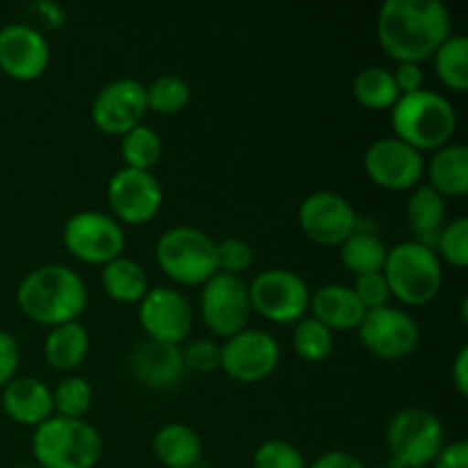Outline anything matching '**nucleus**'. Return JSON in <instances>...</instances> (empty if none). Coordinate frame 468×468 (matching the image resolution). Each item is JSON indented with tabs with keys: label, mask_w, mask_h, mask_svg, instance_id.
I'll use <instances>...</instances> for the list:
<instances>
[{
	"label": "nucleus",
	"mask_w": 468,
	"mask_h": 468,
	"mask_svg": "<svg viewBox=\"0 0 468 468\" xmlns=\"http://www.w3.org/2000/svg\"><path fill=\"white\" fill-rule=\"evenodd\" d=\"M297 219L304 236L324 247H341L359 227V215L352 201L332 190L304 197Z\"/></svg>",
	"instance_id": "9b49d317"
},
{
	"label": "nucleus",
	"mask_w": 468,
	"mask_h": 468,
	"mask_svg": "<svg viewBox=\"0 0 468 468\" xmlns=\"http://www.w3.org/2000/svg\"><path fill=\"white\" fill-rule=\"evenodd\" d=\"M387 443L393 466L430 468L446 443V430L439 416L430 410L407 407L388 420Z\"/></svg>",
	"instance_id": "0eeeda50"
},
{
	"label": "nucleus",
	"mask_w": 468,
	"mask_h": 468,
	"mask_svg": "<svg viewBox=\"0 0 468 468\" xmlns=\"http://www.w3.org/2000/svg\"><path fill=\"white\" fill-rule=\"evenodd\" d=\"M352 291H355L356 300L364 304L366 311L387 306L388 300H391V288H388L384 272L359 274V277L355 279V283H352Z\"/></svg>",
	"instance_id": "e433bc0d"
},
{
	"label": "nucleus",
	"mask_w": 468,
	"mask_h": 468,
	"mask_svg": "<svg viewBox=\"0 0 468 468\" xmlns=\"http://www.w3.org/2000/svg\"><path fill=\"white\" fill-rule=\"evenodd\" d=\"M18 364H21V350L12 334L0 332V388L16 378Z\"/></svg>",
	"instance_id": "ea45409f"
},
{
	"label": "nucleus",
	"mask_w": 468,
	"mask_h": 468,
	"mask_svg": "<svg viewBox=\"0 0 468 468\" xmlns=\"http://www.w3.org/2000/svg\"><path fill=\"white\" fill-rule=\"evenodd\" d=\"M391 126L396 137L423 151H437L448 144L457 131V110L443 94L419 90L402 94L391 108Z\"/></svg>",
	"instance_id": "7ed1b4c3"
},
{
	"label": "nucleus",
	"mask_w": 468,
	"mask_h": 468,
	"mask_svg": "<svg viewBox=\"0 0 468 468\" xmlns=\"http://www.w3.org/2000/svg\"><path fill=\"white\" fill-rule=\"evenodd\" d=\"M352 94L364 108L384 110L393 108L396 101L400 99L393 73L384 67H366L352 80Z\"/></svg>",
	"instance_id": "cd10ccee"
},
{
	"label": "nucleus",
	"mask_w": 468,
	"mask_h": 468,
	"mask_svg": "<svg viewBox=\"0 0 468 468\" xmlns=\"http://www.w3.org/2000/svg\"><path fill=\"white\" fill-rule=\"evenodd\" d=\"M160 155H163V140L151 126L140 123L122 135V158L126 167L151 172Z\"/></svg>",
	"instance_id": "c756f323"
},
{
	"label": "nucleus",
	"mask_w": 468,
	"mask_h": 468,
	"mask_svg": "<svg viewBox=\"0 0 468 468\" xmlns=\"http://www.w3.org/2000/svg\"><path fill=\"white\" fill-rule=\"evenodd\" d=\"M393 73V82H396L398 91L402 94H414V91L423 90L425 82V73L423 67L416 62H398L396 71Z\"/></svg>",
	"instance_id": "a19ab883"
},
{
	"label": "nucleus",
	"mask_w": 468,
	"mask_h": 468,
	"mask_svg": "<svg viewBox=\"0 0 468 468\" xmlns=\"http://www.w3.org/2000/svg\"><path fill=\"white\" fill-rule=\"evenodd\" d=\"M195 468H204V466H195Z\"/></svg>",
	"instance_id": "49530a36"
},
{
	"label": "nucleus",
	"mask_w": 468,
	"mask_h": 468,
	"mask_svg": "<svg viewBox=\"0 0 468 468\" xmlns=\"http://www.w3.org/2000/svg\"><path fill=\"white\" fill-rule=\"evenodd\" d=\"M16 468H41V466H37V464H23V466H16Z\"/></svg>",
	"instance_id": "a18cd8bd"
},
{
	"label": "nucleus",
	"mask_w": 468,
	"mask_h": 468,
	"mask_svg": "<svg viewBox=\"0 0 468 468\" xmlns=\"http://www.w3.org/2000/svg\"><path fill=\"white\" fill-rule=\"evenodd\" d=\"M215 261H218V272L242 277V272L254 263V250L242 238H224L215 242Z\"/></svg>",
	"instance_id": "f704fd0d"
},
{
	"label": "nucleus",
	"mask_w": 468,
	"mask_h": 468,
	"mask_svg": "<svg viewBox=\"0 0 468 468\" xmlns=\"http://www.w3.org/2000/svg\"><path fill=\"white\" fill-rule=\"evenodd\" d=\"M154 452L167 468H195L199 466L204 446L190 425L165 423L154 437Z\"/></svg>",
	"instance_id": "b1692460"
},
{
	"label": "nucleus",
	"mask_w": 468,
	"mask_h": 468,
	"mask_svg": "<svg viewBox=\"0 0 468 468\" xmlns=\"http://www.w3.org/2000/svg\"><path fill=\"white\" fill-rule=\"evenodd\" d=\"M251 464L254 468H306L304 455L283 439H268L261 443Z\"/></svg>",
	"instance_id": "c9c22d12"
},
{
	"label": "nucleus",
	"mask_w": 468,
	"mask_h": 468,
	"mask_svg": "<svg viewBox=\"0 0 468 468\" xmlns=\"http://www.w3.org/2000/svg\"><path fill=\"white\" fill-rule=\"evenodd\" d=\"M32 455L41 468H94L103 457V439L85 419L53 414L35 428Z\"/></svg>",
	"instance_id": "20e7f679"
},
{
	"label": "nucleus",
	"mask_w": 468,
	"mask_h": 468,
	"mask_svg": "<svg viewBox=\"0 0 468 468\" xmlns=\"http://www.w3.org/2000/svg\"><path fill=\"white\" fill-rule=\"evenodd\" d=\"M452 382H455L457 391L462 396L468 393V347L462 346L460 352H457L455 361H452Z\"/></svg>",
	"instance_id": "c03bdc74"
},
{
	"label": "nucleus",
	"mask_w": 468,
	"mask_h": 468,
	"mask_svg": "<svg viewBox=\"0 0 468 468\" xmlns=\"http://www.w3.org/2000/svg\"><path fill=\"white\" fill-rule=\"evenodd\" d=\"M183 352V364L186 370H197V373H213L215 368H219V346L210 338H197L190 341L186 347H181Z\"/></svg>",
	"instance_id": "4c0bfd02"
},
{
	"label": "nucleus",
	"mask_w": 468,
	"mask_h": 468,
	"mask_svg": "<svg viewBox=\"0 0 468 468\" xmlns=\"http://www.w3.org/2000/svg\"><path fill=\"white\" fill-rule=\"evenodd\" d=\"M282 361V346L263 329H240L219 346V368L231 379L254 384L270 378Z\"/></svg>",
	"instance_id": "9d476101"
},
{
	"label": "nucleus",
	"mask_w": 468,
	"mask_h": 468,
	"mask_svg": "<svg viewBox=\"0 0 468 468\" xmlns=\"http://www.w3.org/2000/svg\"><path fill=\"white\" fill-rule=\"evenodd\" d=\"M292 347L304 361L318 364L324 361L334 350V332H329L323 323H318L311 315H304L295 323L292 332Z\"/></svg>",
	"instance_id": "2f4dec72"
},
{
	"label": "nucleus",
	"mask_w": 468,
	"mask_h": 468,
	"mask_svg": "<svg viewBox=\"0 0 468 468\" xmlns=\"http://www.w3.org/2000/svg\"><path fill=\"white\" fill-rule=\"evenodd\" d=\"M108 204L117 222L146 224L163 206V186L154 172L122 167L108 181Z\"/></svg>",
	"instance_id": "dca6fc26"
},
{
	"label": "nucleus",
	"mask_w": 468,
	"mask_h": 468,
	"mask_svg": "<svg viewBox=\"0 0 468 468\" xmlns=\"http://www.w3.org/2000/svg\"><path fill=\"white\" fill-rule=\"evenodd\" d=\"M387 251L388 247L384 245L378 233L356 227V231L341 245V261L350 272L359 277V274L382 272Z\"/></svg>",
	"instance_id": "bb28decb"
},
{
	"label": "nucleus",
	"mask_w": 468,
	"mask_h": 468,
	"mask_svg": "<svg viewBox=\"0 0 468 468\" xmlns=\"http://www.w3.org/2000/svg\"><path fill=\"white\" fill-rule=\"evenodd\" d=\"M94 402L91 384L80 375H67L53 391V411L64 419H85Z\"/></svg>",
	"instance_id": "473e14b6"
},
{
	"label": "nucleus",
	"mask_w": 468,
	"mask_h": 468,
	"mask_svg": "<svg viewBox=\"0 0 468 468\" xmlns=\"http://www.w3.org/2000/svg\"><path fill=\"white\" fill-rule=\"evenodd\" d=\"M311 318L323 323L329 332H352L359 329L366 309L356 300L352 286L343 283H324L318 291L311 292L309 300Z\"/></svg>",
	"instance_id": "aec40b11"
},
{
	"label": "nucleus",
	"mask_w": 468,
	"mask_h": 468,
	"mask_svg": "<svg viewBox=\"0 0 468 468\" xmlns=\"http://www.w3.org/2000/svg\"><path fill=\"white\" fill-rule=\"evenodd\" d=\"M382 272L391 288V297L410 306L432 302L443 283V265L437 251L414 240L393 245L387 251Z\"/></svg>",
	"instance_id": "39448f33"
},
{
	"label": "nucleus",
	"mask_w": 468,
	"mask_h": 468,
	"mask_svg": "<svg viewBox=\"0 0 468 468\" xmlns=\"http://www.w3.org/2000/svg\"><path fill=\"white\" fill-rule=\"evenodd\" d=\"M44 355L55 370L71 373L90 355V332L78 320L50 327L44 343Z\"/></svg>",
	"instance_id": "393cba45"
},
{
	"label": "nucleus",
	"mask_w": 468,
	"mask_h": 468,
	"mask_svg": "<svg viewBox=\"0 0 468 468\" xmlns=\"http://www.w3.org/2000/svg\"><path fill=\"white\" fill-rule=\"evenodd\" d=\"M428 169V186L441 197H462L468 192V149L462 142H448L432 154Z\"/></svg>",
	"instance_id": "4be33fe9"
},
{
	"label": "nucleus",
	"mask_w": 468,
	"mask_h": 468,
	"mask_svg": "<svg viewBox=\"0 0 468 468\" xmlns=\"http://www.w3.org/2000/svg\"><path fill=\"white\" fill-rule=\"evenodd\" d=\"M155 259L169 279L186 286H204L218 272L215 240L190 224L167 229L155 242Z\"/></svg>",
	"instance_id": "423d86ee"
},
{
	"label": "nucleus",
	"mask_w": 468,
	"mask_h": 468,
	"mask_svg": "<svg viewBox=\"0 0 468 468\" xmlns=\"http://www.w3.org/2000/svg\"><path fill=\"white\" fill-rule=\"evenodd\" d=\"M101 283L112 300L123 302V304H137L149 291L144 268L135 259H128L123 254L103 265Z\"/></svg>",
	"instance_id": "a878e982"
},
{
	"label": "nucleus",
	"mask_w": 468,
	"mask_h": 468,
	"mask_svg": "<svg viewBox=\"0 0 468 468\" xmlns=\"http://www.w3.org/2000/svg\"><path fill=\"white\" fill-rule=\"evenodd\" d=\"M137 304H140L137 318L144 327L146 338L178 346L190 336L192 306L176 288H149Z\"/></svg>",
	"instance_id": "f3484780"
},
{
	"label": "nucleus",
	"mask_w": 468,
	"mask_h": 468,
	"mask_svg": "<svg viewBox=\"0 0 468 468\" xmlns=\"http://www.w3.org/2000/svg\"><path fill=\"white\" fill-rule=\"evenodd\" d=\"M87 297L85 279L62 263H46L30 270L16 288V302L23 315L48 327L80 318Z\"/></svg>",
	"instance_id": "f03ea898"
},
{
	"label": "nucleus",
	"mask_w": 468,
	"mask_h": 468,
	"mask_svg": "<svg viewBox=\"0 0 468 468\" xmlns=\"http://www.w3.org/2000/svg\"><path fill=\"white\" fill-rule=\"evenodd\" d=\"M192 99L190 85L176 73H163L146 85V105L160 114H178Z\"/></svg>",
	"instance_id": "7c9ffc66"
},
{
	"label": "nucleus",
	"mask_w": 468,
	"mask_h": 468,
	"mask_svg": "<svg viewBox=\"0 0 468 468\" xmlns=\"http://www.w3.org/2000/svg\"><path fill=\"white\" fill-rule=\"evenodd\" d=\"M434 69L443 85L455 91L468 90V39L464 35H451L434 50Z\"/></svg>",
	"instance_id": "c85d7f7f"
},
{
	"label": "nucleus",
	"mask_w": 468,
	"mask_h": 468,
	"mask_svg": "<svg viewBox=\"0 0 468 468\" xmlns=\"http://www.w3.org/2000/svg\"><path fill=\"white\" fill-rule=\"evenodd\" d=\"M50 62L46 37L26 21L0 27V69L14 80H37Z\"/></svg>",
	"instance_id": "a211bd4d"
},
{
	"label": "nucleus",
	"mask_w": 468,
	"mask_h": 468,
	"mask_svg": "<svg viewBox=\"0 0 468 468\" xmlns=\"http://www.w3.org/2000/svg\"><path fill=\"white\" fill-rule=\"evenodd\" d=\"M451 35V12L441 0H387L378 14V39L396 62L420 64Z\"/></svg>",
	"instance_id": "f257e3e1"
},
{
	"label": "nucleus",
	"mask_w": 468,
	"mask_h": 468,
	"mask_svg": "<svg viewBox=\"0 0 468 468\" xmlns=\"http://www.w3.org/2000/svg\"><path fill=\"white\" fill-rule=\"evenodd\" d=\"M364 169L370 181L387 190H414L425 174V158L400 137H379L364 154Z\"/></svg>",
	"instance_id": "4468645a"
},
{
	"label": "nucleus",
	"mask_w": 468,
	"mask_h": 468,
	"mask_svg": "<svg viewBox=\"0 0 468 468\" xmlns=\"http://www.w3.org/2000/svg\"><path fill=\"white\" fill-rule=\"evenodd\" d=\"M201 318L218 336H233L247 327L251 304L247 282L233 274L215 272L201 288Z\"/></svg>",
	"instance_id": "f8f14e48"
},
{
	"label": "nucleus",
	"mask_w": 468,
	"mask_h": 468,
	"mask_svg": "<svg viewBox=\"0 0 468 468\" xmlns=\"http://www.w3.org/2000/svg\"><path fill=\"white\" fill-rule=\"evenodd\" d=\"M3 410L14 423L37 428L53 416V391L41 379L23 375L3 387Z\"/></svg>",
	"instance_id": "412c9836"
},
{
	"label": "nucleus",
	"mask_w": 468,
	"mask_h": 468,
	"mask_svg": "<svg viewBox=\"0 0 468 468\" xmlns=\"http://www.w3.org/2000/svg\"><path fill=\"white\" fill-rule=\"evenodd\" d=\"M359 338L368 352L396 361L414 355L420 343V327L414 315L387 304L366 311L359 324Z\"/></svg>",
	"instance_id": "ddd939ff"
},
{
	"label": "nucleus",
	"mask_w": 468,
	"mask_h": 468,
	"mask_svg": "<svg viewBox=\"0 0 468 468\" xmlns=\"http://www.w3.org/2000/svg\"><path fill=\"white\" fill-rule=\"evenodd\" d=\"M407 222L414 233V242L434 250L446 224V199L430 186H416L407 201Z\"/></svg>",
	"instance_id": "5701e85b"
},
{
	"label": "nucleus",
	"mask_w": 468,
	"mask_h": 468,
	"mask_svg": "<svg viewBox=\"0 0 468 468\" xmlns=\"http://www.w3.org/2000/svg\"><path fill=\"white\" fill-rule=\"evenodd\" d=\"M64 247L76 259L91 265H105L123 254L126 233L122 222L101 210H80L71 215L62 231Z\"/></svg>",
	"instance_id": "1a4fd4ad"
},
{
	"label": "nucleus",
	"mask_w": 468,
	"mask_h": 468,
	"mask_svg": "<svg viewBox=\"0 0 468 468\" xmlns=\"http://www.w3.org/2000/svg\"><path fill=\"white\" fill-rule=\"evenodd\" d=\"M306 468H366L364 462L347 451H329L315 457Z\"/></svg>",
	"instance_id": "37998d69"
},
{
	"label": "nucleus",
	"mask_w": 468,
	"mask_h": 468,
	"mask_svg": "<svg viewBox=\"0 0 468 468\" xmlns=\"http://www.w3.org/2000/svg\"><path fill=\"white\" fill-rule=\"evenodd\" d=\"M250 304L263 318L279 324H291L309 311L311 291L304 277L286 268H270L254 274L250 283Z\"/></svg>",
	"instance_id": "6e6552de"
},
{
	"label": "nucleus",
	"mask_w": 468,
	"mask_h": 468,
	"mask_svg": "<svg viewBox=\"0 0 468 468\" xmlns=\"http://www.w3.org/2000/svg\"><path fill=\"white\" fill-rule=\"evenodd\" d=\"M27 14H30L32 21L26 23L39 30L41 35H44V30H58L67 21V9L58 0H35V3L27 5Z\"/></svg>",
	"instance_id": "58836bf2"
},
{
	"label": "nucleus",
	"mask_w": 468,
	"mask_h": 468,
	"mask_svg": "<svg viewBox=\"0 0 468 468\" xmlns=\"http://www.w3.org/2000/svg\"><path fill=\"white\" fill-rule=\"evenodd\" d=\"M128 368L137 382L146 384L149 388L174 387L186 373L181 346L154 341V338H144L133 347Z\"/></svg>",
	"instance_id": "6ab92c4d"
},
{
	"label": "nucleus",
	"mask_w": 468,
	"mask_h": 468,
	"mask_svg": "<svg viewBox=\"0 0 468 468\" xmlns=\"http://www.w3.org/2000/svg\"><path fill=\"white\" fill-rule=\"evenodd\" d=\"M146 110V85L135 78H114L96 91L91 101V122L108 135L128 133L140 126Z\"/></svg>",
	"instance_id": "2eb2a0df"
},
{
	"label": "nucleus",
	"mask_w": 468,
	"mask_h": 468,
	"mask_svg": "<svg viewBox=\"0 0 468 468\" xmlns=\"http://www.w3.org/2000/svg\"><path fill=\"white\" fill-rule=\"evenodd\" d=\"M434 251L439 254V259L443 256V259H446L451 265H455V268H466L468 265V219L464 215H460V218L443 224Z\"/></svg>",
	"instance_id": "72a5a7b5"
},
{
	"label": "nucleus",
	"mask_w": 468,
	"mask_h": 468,
	"mask_svg": "<svg viewBox=\"0 0 468 468\" xmlns=\"http://www.w3.org/2000/svg\"><path fill=\"white\" fill-rule=\"evenodd\" d=\"M430 466L432 468H468V443L464 441V439L443 443V448L439 451V455L434 457V462Z\"/></svg>",
	"instance_id": "79ce46f5"
}]
</instances>
